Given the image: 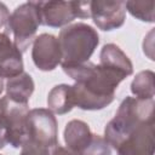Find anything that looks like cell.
I'll use <instances>...</instances> for the list:
<instances>
[{
	"label": "cell",
	"mask_w": 155,
	"mask_h": 155,
	"mask_svg": "<svg viewBox=\"0 0 155 155\" xmlns=\"http://www.w3.org/2000/svg\"><path fill=\"white\" fill-rule=\"evenodd\" d=\"M155 124H145L130 133L116 148L117 155H154Z\"/></svg>",
	"instance_id": "8"
},
{
	"label": "cell",
	"mask_w": 155,
	"mask_h": 155,
	"mask_svg": "<svg viewBox=\"0 0 155 155\" xmlns=\"http://www.w3.org/2000/svg\"><path fill=\"white\" fill-rule=\"evenodd\" d=\"M40 24L41 19L36 1L24 2L10 15L7 28L13 35V44L22 53L33 44Z\"/></svg>",
	"instance_id": "4"
},
{
	"label": "cell",
	"mask_w": 155,
	"mask_h": 155,
	"mask_svg": "<svg viewBox=\"0 0 155 155\" xmlns=\"http://www.w3.org/2000/svg\"><path fill=\"white\" fill-rule=\"evenodd\" d=\"M4 87H5V85H4V79L0 76V94H1L2 91H4Z\"/></svg>",
	"instance_id": "22"
},
{
	"label": "cell",
	"mask_w": 155,
	"mask_h": 155,
	"mask_svg": "<svg viewBox=\"0 0 155 155\" xmlns=\"http://www.w3.org/2000/svg\"><path fill=\"white\" fill-rule=\"evenodd\" d=\"M35 88V84L33 78L28 73H22L17 76L7 79L5 90L6 97L13 102L28 104L29 98L31 97Z\"/></svg>",
	"instance_id": "13"
},
{
	"label": "cell",
	"mask_w": 155,
	"mask_h": 155,
	"mask_svg": "<svg viewBox=\"0 0 155 155\" xmlns=\"http://www.w3.org/2000/svg\"><path fill=\"white\" fill-rule=\"evenodd\" d=\"M79 155H111V150L103 137L93 133L90 145Z\"/></svg>",
	"instance_id": "18"
},
{
	"label": "cell",
	"mask_w": 155,
	"mask_h": 155,
	"mask_svg": "<svg viewBox=\"0 0 155 155\" xmlns=\"http://www.w3.org/2000/svg\"><path fill=\"white\" fill-rule=\"evenodd\" d=\"M154 98L126 97L104 128V140L116 150L121 142L137 127L145 124H155Z\"/></svg>",
	"instance_id": "2"
},
{
	"label": "cell",
	"mask_w": 155,
	"mask_h": 155,
	"mask_svg": "<svg viewBox=\"0 0 155 155\" xmlns=\"http://www.w3.org/2000/svg\"><path fill=\"white\" fill-rule=\"evenodd\" d=\"M57 39L62 52V67L88 62L99 44L97 30L81 22L61 29Z\"/></svg>",
	"instance_id": "3"
},
{
	"label": "cell",
	"mask_w": 155,
	"mask_h": 155,
	"mask_svg": "<svg viewBox=\"0 0 155 155\" xmlns=\"http://www.w3.org/2000/svg\"><path fill=\"white\" fill-rule=\"evenodd\" d=\"M52 155H75V154L70 153V151H69L67 148H63V147L58 145V147H57V148L53 150Z\"/></svg>",
	"instance_id": "21"
},
{
	"label": "cell",
	"mask_w": 155,
	"mask_h": 155,
	"mask_svg": "<svg viewBox=\"0 0 155 155\" xmlns=\"http://www.w3.org/2000/svg\"><path fill=\"white\" fill-rule=\"evenodd\" d=\"M56 148H52L47 144H44V143H40V142L28 138L25 140V143L22 145L21 155H52V153Z\"/></svg>",
	"instance_id": "17"
},
{
	"label": "cell",
	"mask_w": 155,
	"mask_h": 155,
	"mask_svg": "<svg viewBox=\"0 0 155 155\" xmlns=\"http://www.w3.org/2000/svg\"><path fill=\"white\" fill-rule=\"evenodd\" d=\"M91 18L97 28L103 31H111L117 29L122 27L126 19L125 1H91Z\"/></svg>",
	"instance_id": "6"
},
{
	"label": "cell",
	"mask_w": 155,
	"mask_h": 155,
	"mask_svg": "<svg viewBox=\"0 0 155 155\" xmlns=\"http://www.w3.org/2000/svg\"><path fill=\"white\" fill-rule=\"evenodd\" d=\"M6 144H7V140H6V125H5L2 110H1V107H0V150Z\"/></svg>",
	"instance_id": "20"
},
{
	"label": "cell",
	"mask_w": 155,
	"mask_h": 155,
	"mask_svg": "<svg viewBox=\"0 0 155 155\" xmlns=\"http://www.w3.org/2000/svg\"><path fill=\"white\" fill-rule=\"evenodd\" d=\"M64 143L67 149L79 155L81 154L91 143L93 138V133L90 130V126L82 120H70L64 128Z\"/></svg>",
	"instance_id": "11"
},
{
	"label": "cell",
	"mask_w": 155,
	"mask_h": 155,
	"mask_svg": "<svg viewBox=\"0 0 155 155\" xmlns=\"http://www.w3.org/2000/svg\"><path fill=\"white\" fill-rule=\"evenodd\" d=\"M0 155H1V154H0Z\"/></svg>",
	"instance_id": "23"
},
{
	"label": "cell",
	"mask_w": 155,
	"mask_h": 155,
	"mask_svg": "<svg viewBox=\"0 0 155 155\" xmlns=\"http://www.w3.org/2000/svg\"><path fill=\"white\" fill-rule=\"evenodd\" d=\"M31 58L35 67L42 71H51L62 63V52L58 39L47 33L35 36L33 41Z\"/></svg>",
	"instance_id": "7"
},
{
	"label": "cell",
	"mask_w": 155,
	"mask_h": 155,
	"mask_svg": "<svg viewBox=\"0 0 155 155\" xmlns=\"http://www.w3.org/2000/svg\"><path fill=\"white\" fill-rule=\"evenodd\" d=\"M6 125V140L13 148H22L28 139V104H22L8 99L6 96L0 98Z\"/></svg>",
	"instance_id": "5"
},
{
	"label": "cell",
	"mask_w": 155,
	"mask_h": 155,
	"mask_svg": "<svg viewBox=\"0 0 155 155\" xmlns=\"http://www.w3.org/2000/svg\"><path fill=\"white\" fill-rule=\"evenodd\" d=\"M10 11L4 2H0V29L5 28L10 19Z\"/></svg>",
	"instance_id": "19"
},
{
	"label": "cell",
	"mask_w": 155,
	"mask_h": 155,
	"mask_svg": "<svg viewBox=\"0 0 155 155\" xmlns=\"http://www.w3.org/2000/svg\"><path fill=\"white\" fill-rule=\"evenodd\" d=\"M126 11L142 22L153 23L155 19V1L154 0H130L125 1Z\"/></svg>",
	"instance_id": "16"
},
{
	"label": "cell",
	"mask_w": 155,
	"mask_h": 155,
	"mask_svg": "<svg viewBox=\"0 0 155 155\" xmlns=\"http://www.w3.org/2000/svg\"><path fill=\"white\" fill-rule=\"evenodd\" d=\"M47 109L53 114L64 115L74 108L71 86L67 84L56 85L47 94Z\"/></svg>",
	"instance_id": "14"
},
{
	"label": "cell",
	"mask_w": 155,
	"mask_h": 155,
	"mask_svg": "<svg viewBox=\"0 0 155 155\" xmlns=\"http://www.w3.org/2000/svg\"><path fill=\"white\" fill-rule=\"evenodd\" d=\"M22 73V52L6 33L0 31V76L2 79H11Z\"/></svg>",
	"instance_id": "10"
},
{
	"label": "cell",
	"mask_w": 155,
	"mask_h": 155,
	"mask_svg": "<svg viewBox=\"0 0 155 155\" xmlns=\"http://www.w3.org/2000/svg\"><path fill=\"white\" fill-rule=\"evenodd\" d=\"M99 65L117 73L125 79L133 73V64L131 59L115 44H107L102 47L99 54Z\"/></svg>",
	"instance_id": "12"
},
{
	"label": "cell",
	"mask_w": 155,
	"mask_h": 155,
	"mask_svg": "<svg viewBox=\"0 0 155 155\" xmlns=\"http://www.w3.org/2000/svg\"><path fill=\"white\" fill-rule=\"evenodd\" d=\"M36 4L44 25L64 28L78 18L75 1H36Z\"/></svg>",
	"instance_id": "9"
},
{
	"label": "cell",
	"mask_w": 155,
	"mask_h": 155,
	"mask_svg": "<svg viewBox=\"0 0 155 155\" xmlns=\"http://www.w3.org/2000/svg\"><path fill=\"white\" fill-rule=\"evenodd\" d=\"M62 68L75 81L71 85L74 107L82 110H101L108 107L115 98L119 84L125 80L117 73L90 61Z\"/></svg>",
	"instance_id": "1"
},
{
	"label": "cell",
	"mask_w": 155,
	"mask_h": 155,
	"mask_svg": "<svg viewBox=\"0 0 155 155\" xmlns=\"http://www.w3.org/2000/svg\"><path fill=\"white\" fill-rule=\"evenodd\" d=\"M155 74L151 70H142L133 78L131 82V92L136 98H154L155 94Z\"/></svg>",
	"instance_id": "15"
}]
</instances>
